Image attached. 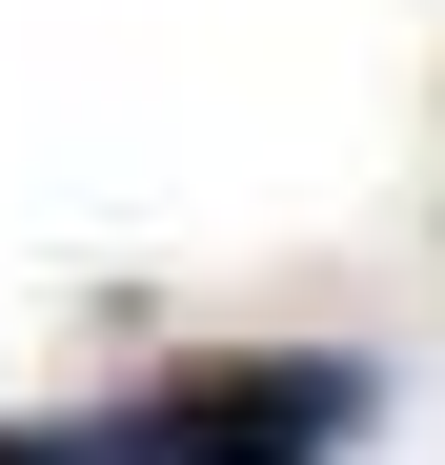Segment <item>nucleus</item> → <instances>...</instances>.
<instances>
[{
    "label": "nucleus",
    "mask_w": 445,
    "mask_h": 465,
    "mask_svg": "<svg viewBox=\"0 0 445 465\" xmlns=\"http://www.w3.org/2000/svg\"><path fill=\"white\" fill-rule=\"evenodd\" d=\"M0 465H142L122 425H0Z\"/></svg>",
    "instance_id": "f03ea898"
},
{
    "label": "nucleus",
    "mask_w": 445,
    "mask_h": 465,
    "mask_svg": "<svg viewBox=\"0 0 445 465\" xmlns=\"http://www.w3.org/2000/svg\"><path fill=\"white\" fill-rule=\"evenodd\" d=\"M364 425H385V364H344V344H203L122 405L142 465H344Z\"/></svg>",
    "instance_id": "f257e3e1"
}]
</instances>
